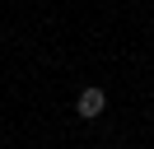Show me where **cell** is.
<instances>
[{"label": "cell", "instance_id": "obj_1", "mask_svg": "<svg viewBox=\"0 0 154 149\" xmlns=\"http://www.w3.org/2000/svg\"><path fill=\"white\" fill-rule=\"evenodd\" d=\"M75 112H79L84 121L103 117V112H107V93H103V89H84V93H79V102H75Z\"/></svg>", "mask_w": 154, "mask_h": 149}]
</instances>
